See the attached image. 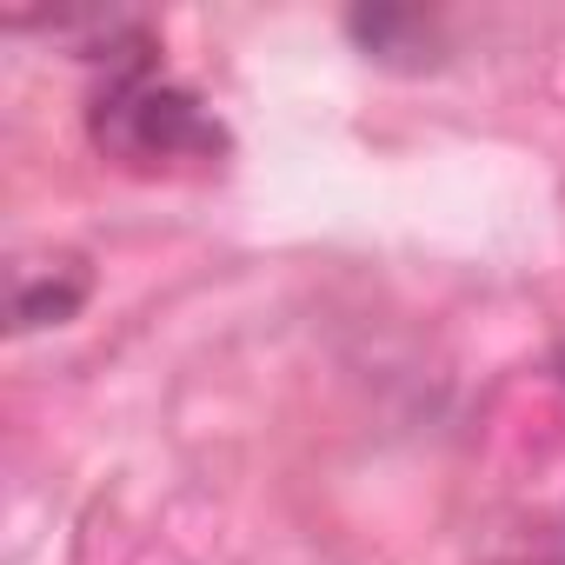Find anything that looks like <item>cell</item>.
Masks as SVG:
<instances>
[{
  "label": "cell",
  "mask_w": 565,
  "mask_h": 565,
  "mask_svg": "<svg viewBox=\"0 0 565 565\" xmlns=\"http://www.w3.org/2000/svg\"><path fill=\"white\" fill-rule=\"evenodd\" d=\"M94 147L127 167H173V160L226 153V134L193 87H180V81L153 74V61H140V67H114L107 94L94 100Z\"/></svg>",
  "instance_id": "6da1fadb"
},
{
  "label": "cell",
  "mask_w": 565,
  "mask_h": 565,
  "mask_svg": "<svg viewBox=\"0 0 565 565\" xmlns=\"http://www.w3.org/2000/svg\"><path fill=\"white\" fill-rule=\"evenodd\" d=\"M94 294V266L81 253H34L14 259V333L67 327Z\"/></svg>",
  "instance_id": "7a4b0ae2"
},
{
  "label": "cell",
  "mask_w": 565,
  "mask_h": 565,
  "mask_svg": "<svg viewBox=\"0 0 565 565\" xmlns=\"http://www.w3.org/2000/svg\"><path fill=\"white\" fill-rule=\"evenodd\" d=\"M558 366H565V360H558Z\"/></svg>",
  "instance_id": "3957f363"
}]
</instances>
